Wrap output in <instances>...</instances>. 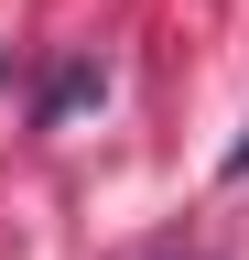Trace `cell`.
Segmentation results:
<instances>
[{
    "label": "cell",
    "instance_id": "1",
    "mask_svg": "<svg viewBox=\"0 0 249 260\" xmlns=\"http://www.w3.org/2000/svg\"><path fill=\"white\" fill-rule=\"evenodd\" d=\"M87 98H98V65H87V54H65V65L44 76V98H33V119H65V109H87Z\"/></svg>",
    "mask_w": 249,
    "mask_h": 260
},
{
    "label": "cell",
    "instance_id": "2",
    "mask_svg": "<svg viewBox=\"0 0 249 260\" xmlns=\"http://www.w3.org/2000/svg\"><path fill=\"white\" fill-rule=\"evenodd\" d=\"M217 174H228V184H249V141H238V152H228V162H217Z\"/></svg>",
    "mask_w": 249,
    "mask_h": 260
},
{
    "label": "cell",
    "instance_id": "3",
    "mask_svg": "<svg viewBox=\"0 0 249 260\" xmlns=\"http://www.w3.org/2000/svg\"><path fill=\"white\" fill-rule=\"evenodd\" d=\"M0 87H11V54H0Z\"/></svg>",
    "mask_w": 249,
    "mask_h": 260
}]
</instances>
